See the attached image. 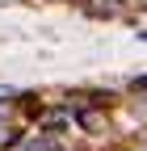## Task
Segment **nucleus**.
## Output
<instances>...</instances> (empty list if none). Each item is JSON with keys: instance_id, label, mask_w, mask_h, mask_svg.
<instances>
[{"instance_id": "1", "label": "nucleus", "mask_w": 147, "mask_h": 151, "mask_svg": "<svg viewBox=\"0 0 147 151\" xmlns=\"http://www.w3.org/2000/svg\"><path fill=\"white\" fill-rule=\"evenodd\" d=\"M135 88H147V80H135Z\"/></svg>"}, {"instance_id": "2", "label": "nucleus", "mask_w": 147, "mask_h": 151, "mask_svg": "<svg viewBox=\"0 0 147 151\" xmlns=\"http://www.w3.org/2000/svg\"><path fill=\"white\" fill-rule=\"evenodd\" d=\"M139 38H147V34H139Z\"/></svg>"}]
</instances>
